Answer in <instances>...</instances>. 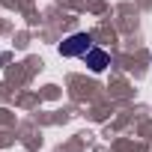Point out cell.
Returning <instances> with one entry per match:
<instances>
[{
	"instance_id": "6da1fadb",
	"label": "cell",
	"mask_w": 152,
	"mask_h": 152,
	"mask_svg": "<svg viewBox=\"0 0 152 152\" xmlns=\"http://www.w3.org/2000/svg\"><path fill=\"white\" fill-rule=\"evenodd\" d=\"M90 48H93V39H90L87 33H75V36H69L66 42H60V54H63V57H84Z\"/></svg>"
},
{
	"instance_id": "7a4b0ae2",
	"label": "cell",
	"mask_w": 152,
	"mask_h": 152,
	"mask_svg": "<svg viewBox=\"0 0 152 152\" xmlns=\"http://www.w3.org/2000/svg\"><path fill=\"white\" fill-rule=\"evenodd\" d=\"M84 60H87V66L93 69V72H104L107 66H110V57H107V51H102V48H90L87 54H84Z\"/></svg>"
}]
</instances>
